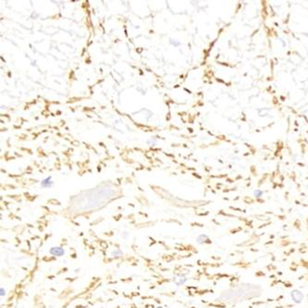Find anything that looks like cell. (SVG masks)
<instances>
[{"mask_svg":"<svg viewBox=\"0 0 308 308\" xmlns=\"http://www.w3.org/2000/svg\"><path fill=\"white\" fill-rule=\"evenodd\" d=\"M290 295H291V298H292V302L296 304H300L303 302L304 297V293L300 290H297V289L292 290L290 292Z\"/></svg>","mask_w":308,"mask_h":308,"instance_id":"6da1fadb","label":"cell"},{"mask_svg":"<svg viewBox=\"0 0 308 308\" xmlns=\"http://www.w3.org/2000/svg\"><path fill=\"white\" fill-rule=\"evenodd\" d=\"M209 241V238H208V236L205 234H201L196 238V243L198 244H204L205 243H209V241Z\"/></svg>","mask_w":308,"mask_h":308,"instance_id":"277c9868","label":"cell"},{"mask_svg":"<svg viewBox=\"0 0 308 308\" xmlns=\"http://www.w3.org/2000/svg\"><path fill=\"white\" fill-rule=\"evenodd\" d=\"M122 255H123V253H122V251H120V250H115V251L111 252V256H116V257L122 256Z\"/></svg>","mask_w":308,"mask_h":308,"instance_id":"5b68a950","label":"cell"},{"mask_svg":"<svg viewBox=\"0 0 308 308\" xmlns=\"http://www.w3.org/2000/svg\"><path fill=\"white\" fill-rule=\"evenodd\" d=\"M49 253H50V255H52V256L60 257V256H63L65 255V250H64L62 247L57 246V247H52V248H50Z\"/></svg>","mask_w":308,"mask_h":308,"instance_id":"7a4b0ae2","label":"cell"},{"mask_svg":"<svg viewBox=\"0 0 308 308\" xmlns=\"http://www.w3.org/2000/svg\"><path fill=\"white\" fill-rule=\"evenodd\" d=\"M0 295H1V297H3V296L6 295V290H5L3 287L0 288Z\"/></svg>","mask_w":308,"mask_h":308,"instance_id":"52a82bcc","label":"cell"},{"mask_svg":"<svg viewBox=\"0 0 308 308\" xmlns=\"http://www.w3.org/2000/svg\"><path fill=\"white\" fill-rule=\"evenodd\" d=\"M187 281V278L184 276V275H176V276L173 278V282L177 285V286H181L183 284H185Z\"/></svg>","mask_w":308,"mask_h":308,"instance_id":"3957f363","label":"cell"},{"mask_svg":"<svg viewBox=\"0 0 308 308\" xmlns=\"http://www.w3.org/2000/svg\"><path fill=\"white\" fill-rule=\"evenodd\" d=\"M254 193H255V196H256V197H258V198L261 197V196L264 194V193H263L261 190H256Z\"/></svg>","mask_w":308,"mask_h":308,"instance_id":"8992f818","label":"cell"}]
</instances>
